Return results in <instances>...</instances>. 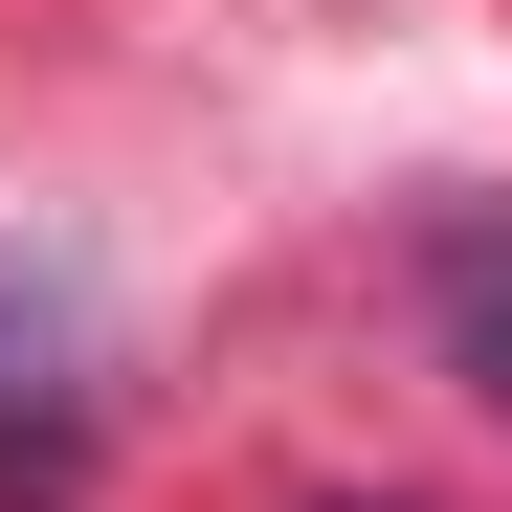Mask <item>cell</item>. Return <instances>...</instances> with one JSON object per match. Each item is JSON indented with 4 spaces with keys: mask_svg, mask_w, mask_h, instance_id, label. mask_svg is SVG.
I'll use <instances>...</instances> for the list:
<instances>
[{
    "mask_svg": "<svg viewBox=\"0 0 512 512\" xmlns=\"http://www.w3.org/2000/svg\"><path fill=\"white\" fill-rule=\"evenodd\" d=\"M423 312H446V379L512 423V223H490V201H446V223H423Z\"/></svg>",
    "mask_w": 512,
    "mask_h": 512,
    "instance_id": "1",
    "label": "cell"
},
{
    "mask_svg": "<svg viewBox=\"0 0 512 512\" xmlns=\"http://www.w3.org/2000/svg\"><path fill=\"white\" fill-rule=\"evenodd\" d=\"M23 490H67V312L45 268H0V512Z\"/></svg>",
    "mask_w": 512,
    "mask_h": 512,
    "instance_id": "2",
    "label": "cell"
}]
</instances>
